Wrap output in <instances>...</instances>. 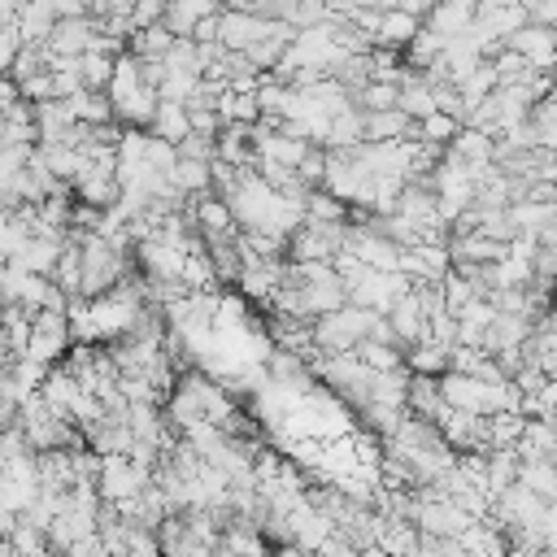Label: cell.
Masks as SVG:
<instances>
[{
	"instance_id": "obj_1",
	"label": "cell",
	"mask_w": 557,
	"mask_h": 557,
	"mask_svg": "<svg viewBox=\"0 0 557 557\" xmlns=\"http://www.w3.org/2000/svg\"><path fill=\"white\" fill-rule=\"evenodd\" d=\"M374 318H379V313H366V309H357V305H344V309L318 318V322L309 326L313 352H318V357H352L357 344H366Z\"/></svg>"
},
{
	"instance_id": "obj_2",
	"label": "cell",
	"mask_w": 557,
	"mask_h": 557,
	"mask_svg": "<svg viewBox=\"0 0 557 557\" xmlns=\"http://www.w3.org/2000/svg\"><path fill=\"white\" fill-rule=\"evenodd\" d=\"M148 483H152V470L139 466L135 457H100V479H96V496H100V505L126 509Z\"/></svg>"
},
{
	"instance_id": "obj_3",
	"label": "cell",
	"mask_w": 557,
	"mask_h": 557,
	"mask_svg": "<svg viewBox=\"0 0 557 557\" xmlns=\"http://www.w3.org/2000/svg\"><path fill=\"white\" fill-rule=\"evenodd\" d=\"M70 344H74V335H70L65 309H44V313L30 318V335H26L22 357H30V361H39V366L52 370V366H61V357L70 352Z\"/></svg>"
},
{
	"instance_id": "obj_4",
	"label": "cell",
	"mask_w": 557,
	"mask_h": 557,
	"mask_svg": "<svg viewBox=\"0 0 557 557\" xmlns=\"http://www.w3.org/2000/svg\"><path fill=\"white\" fill-rule=\"evenodd\" d=\"M413 496V492H409ZM413 527L418 535H431V540H461L474 518L466 509H457L453 500H426V496H413Z\"/></svg>"
},
{
	"instance_id": "obj_5",
	"label": "cell",
	"mask_w": 557,
	"mask_h": 557,
	"mask_svg": "<svg viewBox=\"0 0 557 557\" xmlns=\"http://www.w3.org/2000/svg\"><path fill=\"white\" fill-rule=\"evenodd\" d=\"M274 30H278V22H270L261 13H248V9H222V17H218V44L226 52H248L252 44L270 39Z\"/></svg>"
},
{
	"instance_id": "obj_6",
	"label": "cell",
	"mask_w": 557,
	"mask_h": 557,
	"mask_svg": "<svg viewBox=\"0 0 557 557\" xmlns=\"http://www.w3.org/2000/svg\"><path fill=\"white\" fill-rule=\"evenodd\" d=\"M500 48H509V52H518L535 74H553V65H557V30H548V26H535V22H527V26H518Z\"/></svg>"
},
{
	"instance_id": "obj_7",
	"label": "cell",
	"mask_w": 557,
	"mask_h": 557,
	"mask_svg": "<svg viewBox=\"0 0 557 557\" xmlns=\"http://www.w3.org/2000/svg\"><path fill=\"white\" fill-rule=\"evenodd\" d=\"M440 400L444 409H457V413H479L487 418L492 413V383H479V379H466V374H440Z\"/></svg>"
},
{
	"instance_id": "obj_8",
	"label": "cell",
	"mask_w": 557,
	"mask_h": 557,
	"mask_svg": "<svg viewBox=\"0 0 557 557\" xmlns=\"http://www.w3.org/2000/svg\"><path fill=\"white\" fill-rule=\"evenodd\" d=\"M83 383L65 370V366H52L48 370V379H44V387H39V400L61 418V422H70L74 426V413H78V405H83Z\"/></svg>"
},
{
	"instance_id": "obj_9",
	"label": "cell",
	"mask_w": 557,
	"mask_h": 557,
	"mask_svg": "<svg viewBox=\"0 0 557 557\" xmlns=\"http://www.w3.org/2000/svg\"><path fill=\"white\" fill-rule=\"evenodd\" d=\"M387 326H392V335H396L400 348H413V344L426 339V313H422V305H418L413 292H405V296L387 309Z\"/></svg>"
},
{
	"instance_id": "obj_10",
	"label": "cell",
	"mask_w": 557,
	"mask_h": 557,
	"mask_svg": "<svg viewBox=\"0 0 557 557\" xmlns=\"http://www.w3.org/2000/svg\"><path fill=\"white\" fill-rule=\"evenodd\" d=\"M418 30H422V17H413V13L396 9V4H387L383 17H379V26H374V48H392V52H400V48L413 44Z\"/></svg>"
},
{
	"instance_id": "obj_11",
	"label": "cell",
	"mask_w": 557,
	"mask_h": 557,
	"mask_svg": "<svg viewBox=\"0 0 557 557\" xmlns=\"http://www.w3.org/2000/svg\"><path fill=\"white\" fill-rule=\"evenodd\" d=\"M422 26H426L431 35H440L444 44H453V39H461V35L474 26V4H435V9L422 17Z\"/></svg>"
},
{
	"instance_id": "obj_12",
	"label": "cell",
	"mask_w": 557,
	"mask_h": 557,
	"mask_svg": "<svg viewBox=\"0 0 557 557\" xmlns=\"http://www.w3.org/2000/svg\"><path fill=\"white\" fill-rule=\"evenodd\" d=\"M52 26H57L52 4H22L17 9V39H22V48H44Z\"/></svg>"
},
{
	"instance_id": "obj_13",
	"label": "cell",
	"mask_w": 557,
	"mask_h": 557,
	"mask_svg": "<svg viewBox=\"0 0 557 557\" xmlns=\"http://www.w3.org/2000/svg\"><path fill=\"white\" fill-rule=\"evenodd\" d=\"M518 483H522L535 500L557 505V466H553V461H522V466H518Z\"/></svg>"
},
{
	"instance_id": "obj_14",
	"label": "cell",
	"mask_w": 557,
	"mask_h": 557,
	"mask_svg": "<svg viewBox=\"0 0 557 557\" xmlns=\"http://www.w3.org/2000/svg\"><path fill=\"white\" fill-rule=\"evenodd\" d=\"M65 104H70L74 122H83V126H91V131L113 122V104H109V96H104V91H74Z\"/></svg>"
},
{
	"instance_id": "obj_15",
	"label": "cell",
	"mask_w": 557,
	"mask_h": 557,
	"mask_svg": "<svg viewBox=\"0 0 557 557\" xmlns=\"http://www.w3.org/2000/svg\"><path fill=\"white\" fill-rule=\"evenodd\" d=\"M148 135L152 139H165V144H183L187 135H191V126H187V109L183 104H157V113H152V126H148Z\"/></svg>"
},
{
	"instance_id": "obj_16",
	"label": "cell",
	"mask_w": 557,
	"mask_h": 557,
	"mask_svg": "<svg viewBox=\"0 0 557 557\" xmlns=\"http://www.w3.org/2000/svg\"><path fill=\"white\" fill-rule=\"evenodd\" d=\"M492 135H483V131H470V126H461L457 135H453V144L444 148L448 157H457V161H466V165H487L492 161Z\"/></svg>"
},
{
	"instance_id": "obj_17",
	"label": "cell",
	"mask_w": 557,
	"mask_h": 557,
	"mask_svg": "<svg viewBox=\"0 0 557 557\" xmlns=\"http://www.w3.org/2000/svg\"><path fill=\"white\" fill-rule=\"evenodd\" d=\"M518 453L513 448H487V500H496L505 487L518 483Z\"/></svg>"
},
{
	"instance_id": "obj_18",
	"label": "cell",
	"mask_w": 557,
	"mask_h": 557,
	"mask_svg": "<svg viewBox=\"0 0 557 557\" xmlns=\"http://www.w3.org/2000/svg\"><path fill=\"white\" fill-rule=\"evenodd\" d=\"M405 370L409 374H422V379H440V374H448V352L435 348L431 339H422V344L405 348Z\"/></svg>"
},
{
	"instance_id": "obj_19",
	"label": "cell",
	"mask_w": 557,
	"mask_h": 557,
	"mask_svg": "<svg viewBox=\"0 0 557 557\" xmlns=\"http://www.w3.org/2000/svg\"><path fill=\"white\" fill-rule=\"evenodd\" d=\"M496 87H500V83H496V74H492V61L483 57V61H479V65H474V70H470L461 83H457V96L466 100V109H474V104H483V100H487Z\"/></svg>"
},
{
	"instance_id": "obj_20",
	"label": "cell",
	"mask_w": 557,
	"mask_h": 557,
	"mask_svg": "<svg viewBox=\"0 0 557 557\" xmlns=\"http://www.w3.org/2000/svg\"><path fill=\"white\" fill-rule=\"evenodd\" d=\"M305 222H326V226H344L348 222V205H339L331 191L313 187L305 191Z\"/></svg>"
},
{
	"instance_id": "obj_21",
	"label": "cell",
	"mask_w": 557,
	"mask_h": 557,
	"mask_svg": "<svg viewBox=\"0 0 557 557\" xmlns=\"http://www.w3.org/2000/svg\"><path fill=\"white\" fill-rule=\"evenodd\" d=\"M113 61H117V57H104V52H83V57H78V83H83V91H109Z\"/></svg>"
},
{
	"instance_id": "obj_22",
	"label": "cell",
	"mask_w": 557,
	"mask_h": 557,
	"mask_svg": "<svg viewBox=\"0 0 557 557\" xmlns=\"http://www.w3.org/2000/svg\"><path fill=\"white\" fill-rule=\"evenodd\" d=\"M487 61H492V74H496L500 87H518V83H531V78H535V70H531L518 52H509V48H496Z\"/></svg>"
},
{
	"instance_id": "obj_23",
	"label": "cell",
	"mask_w": 557,
	"mask_h": 557,
	"mask_svg": "<svg viewBox=\"0 0 557 557\" xmlns=\"http://www.w3.org/2000/svg\"><path fill=\"white\" fill-rule=\"evenodd\" d=\"M396 100H400L396 83H366L361 91H352V104L361 113H387V109H396Z\"/></svg>"
},
{
	"instance_id": "obj_24",
	"label": "cell",
	"mask_w": 557,
	"mask_h": 557,
	"mask_svg": "<svg viewBox=\"0 0 557 557\" xmlns=\"http://www.w3.org/2000/svg\"><path fill=\"white\" fill-rule=\"evenodd\" d=\"M9 544H13L17 557H48V531H39L35 522H26L22 513H17V527L9 531Z\"/></svg>"
},
{
	"instance_id": "obj_25",
	"label": "cell",
	"mask_w": 557,
	"mask_h": 557,
	"mask_svg": "<svg viewBox=\"0 0 557 557\" xmlns=\"http://www.w3.org/2000/svg\"><path fill=\"white\" fill-rule=\"evenodd\" d=\"M161 13H165V4H157V0H139V4H131V30L161 26Z\"/></svg>"
},
{
	"instance_id": "obj_26",
	"label": "cell",
	"mask_w": 557,
	"mask_h": 557,
	"mask_svg": "<svg viewBox=\"0 0 557 557\" xmlns=\"http://www.w3.org/2000/svg\"><path fill=\"white\" fill-rule=\"evenodd\" d=\"M174 152H178V161H209L213 165V139H205V135H187Z\"/></svg>"
},
{
	"instance_id": "obj_27",
	"label": "cell",
	"mask_w": 557,
	"mask_h": 557,
	"mask_svg": "<svg viewBox=\"0 0 557 557\" xmlns=\"http://www.w3.org/2000/svg\"><path fill=\"white\" fill-rule=\"evenodd\" d=\"M557 122V83L535 100V109H531V126L535 131H544V126H553Z\"/></svg>"
},
{
	"instance_id": "obj_28",
	"label": "cell",
	"mask_w": 557,
	"mask_h": 557,
	"mask_svg": "<svg viewBox=\"0 0 557 557\" xmlns=\"http://www.w3.org/2000/svg\"><path fill=\"white\" fill-rule=\"evenodd\" d=\"M357 557H387V553H383V548H379V544H370V548H361V553H357Z\"/></svg>"
},
{
	"instance_id": "obj_29",
	"label": "cell",
	"mask_w": 557,
	"mask_h": 557,
	"mask_svg": "<svg viewBox=\"0 0 557 557\" xmlns=\"http://www.w3.org/2000/svg\"><path fill=\"white\" fill-rule=\"evenodd\" d=\"M0 557H17V553H13V544H9V540H0Z\"/></svg>"
}]
</instances>
